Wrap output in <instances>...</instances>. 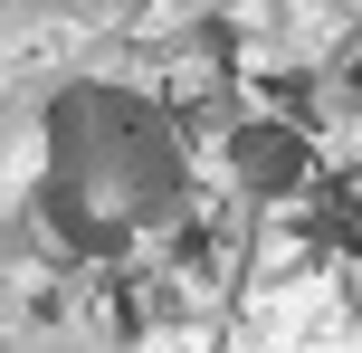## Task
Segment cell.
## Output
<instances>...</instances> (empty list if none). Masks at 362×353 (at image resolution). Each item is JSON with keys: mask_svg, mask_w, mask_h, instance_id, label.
<instances>
[{"mask_svg": "<svg viewBox=\"0 0 362 353\" xmlns=\"http://www.w3.org/2000/svg\"><path fill=\"white\" fill-rule=\"evenodd\" d=\"M296 172H305V153H296L286 125H248L238 134V182L248 191H276V182H296Z\"/></svg>", "mask_w": 362, "mask_h": 353, "instance_id": "7a4b0ae2", "label": "cell"}, {"mask_svg": "<svg viewBox=\"0 0 362 353\" xmlns=\"http://www.w3.org/2000/svg\"><path fill=\"white\" fill-rule=\"evenodd\" d=\"M181 201V134L134 86H67L38 134V220L76 258H115Z\"/></svg>", "mask_w": 362, "mask_h": 353, "instance_id": "6da1fadb", "label": "cell"}]
</instances>
